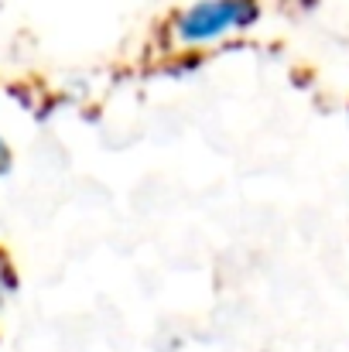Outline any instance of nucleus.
Listing matches in <instances>:
<instances>
[{"label": "nucleus", "mask_w": 349, "mask_h": 352, "mask_svg": "<svg viewBox=\"0 0 349 352\" xmlns=\"http://www.w3.org/2000/svg\"><path fill=\"white\" fill-rule=\"evenodd\" d=\"M260 14V0H192L171 17L168 31L178 48H213L246 34Z\"/></svg>", "instance_id": "1"}, {"label": "nucleus", "mask_w": 349, "mask_h": 352, "mask_svg": "<svg viewBox=\"0 0 349 352\" xmlns=\"http://www.w3.org/2000/svg\"><path fill=\"white\" fill-rule=\"evenodd\" d=\"M295 3H308V0H295Z\"/></svg>", "instance_id": "3"}, {"label": "nucleus", "mask_w": 349, "mask_h": 352, "mask_svg": "<svg viewBox=\"0 0 349 352\" xmlns=\"http://www.w3.org/2000/svg\"><path fill=\"white\" fill-rule=\"evenodd\" d=\"M0 164H7V144H3V137H0Z\"/></svg>", "instance_id": "2"}]
</instances>
